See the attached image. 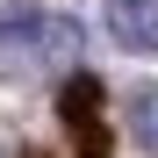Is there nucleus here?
I'll return each instance as SVG.
<instances>
[{
  "instance_id": "f03ea898",
  "label": "nucleus",
  "mask_w": 158,
  "mask_h": 158,
  "mask_svg": "<svg viewBox=\"0 0 158 158\" xmlns=\"http://www.w3.org/2000/svg\"><path fill=\"white\" fill-rule=\"evenodd\" d=\"M65 122H72V137H79V151L86 158H108V129H101V79L94 72H72L65 79Z\"/></svg>"
},
{
  "instance_id": "20e7f679",
  "label": "nucleus",
  "mask_w": 158,
  "mask_h": 158,
  "mask_svg": "<svg viewBox=\"0 0 158 158\" xmlns=\"http://www.w3.org/2000/svg\"><path fill=\"white\" fill-rule=\"evenodd\" d=\"M129 137L158 158V86H137V94H129Z\"/></svg>"
},
{
  "instance_id": "7ed1b4c3",
  "label": "nucleus",
  "mask_w": 158,
  "mask_h": 158,
  "mask_svg": "<svg viewBox=\"0 0 158 158\" xmlns=\"http://www.w3.org/2000/svg\"><path fill=\"white\" fill-rule=\"evenodd\" d=\"M101 22L122 50H158V0H108Z\"/></svg>"
},
{
  "instance_id": "f257e3e1",
  "label": "nucleus",
  "mask_w": 158,
  "mask_h": 158,
  "mask_svg": "<svg viewBox=\"0 0 158 158\" xmlns=\"http://www.w3.org/2000/svg\"><path fill=\"white\" fill-rule=\"evenodd\" d=\"M79 22L50 7H0V72H65L79 65Z\"/></svg>"
}]
</instances>
